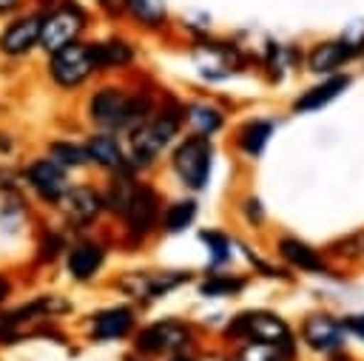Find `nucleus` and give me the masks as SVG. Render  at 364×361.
I'll list each match as a JSON object with an SVG mask.
<instances>
[{"mask_svg": "<svg viewBox=\"0 0 364 361\" xmlns=\"http://www.w3.org/2000/svg\"><path fill=\"white\" fill-rule=\"evenodd\" d=\"M94 71H97V63L91 54V43L77 40V43H68L60 51L48 54V74L63 88H74V85L85 82Z\"/></svg>", "mask_w": 364, "mask_h": 361, "instance_id": "obj_4", "label": "nucleus"}, {"mask_svg": "<svg viewBox=\"0 0 364 361\" xmlns=\"http://www.w3.org/2000/svg\"><path fill=\"white\" fill-rule=\"evenodd\" d=\"M173 361H188V358H173Z\"/></svg>", "mask_w": 364, "mask_h": 361, "instance_id": "obj_34", "label": "nucleus"}, {"mask_svg": "<svg viewBox=\"0 0 364 361\" xmlns=\"http://www.w3.org/2000/svg\"><path fill=\"white\" fill-rule=\"evenodd\" d=\"M188 119H191V125L196 128L199 136H208V134H213V131L222 125L219 111L210 108V105H193V108L188 111Z\"/></svg>", "mask_w": 364, "mask_h": 361, "instance_id": "obj_24", "label": "nucleus"}, {"mask_svg": "<svg viewBox=\"0 0 364 361\" xmlns=\"http://www.w3.org/2000/svg\"><path fill=\"white\" fill-rule=\"evenodd\" d=\"M60 202H63V213L74 225H88L102 210V196L91 188H71L60 196Z\"/></svg>", "mask_w": 364, "mask_h": 361, "instance_id": "obj_11", "label": "nucleus"}, {"mask_svg": "<svg viewBox=\"0 0 364 361\" xmlns=\"http://www.w3.org/2000/svg\"><path fill=\"white\" fill-rule=\"evenodd\" d=\"M51 159H54L57 165H71V168H77V165H82V162L88 159V153H85L82 148L71 145V142H54V145H51Z\"/></svg>", "mask_w": 364, "mask_h": 361, "instance_id": "obj_26", "label": "nucleus"}, {"mask_svg": "<svg viewBox=\"0 0 364 361\" xmlns=\"http://www.w3.org/2000/svg\"><path fill=\"white\" fill-rule=\"evenodd\" d=\"M23 3H26V0H0V17L17 14V11L23 9Z\"/></svg>", "mask_w": 364, "mask_h": 361, "instance_id": "obj_31", "label": "nucleus"}, {"mask_svg": "<svg viewBox=\"0 0 364 361\" xmlns=\"http://www.w3.org/2000/svg\"><path fill=\"white\" fill-rule=\"evenodd\" d=\"M28 185L48 202H60V196L68 190L63 165H57L54 159H37L28 168Z\"/></svg>", "mask_w": 364, "mask_h": 361, "instance_id": "obj_10", "label": "nucleus"}, {"mask_svg": "<svg viewBox=\"0 0 364 361\" xmlns=\"http://www.w3.org/2000/svg\"><path fill=\"white\" fill-rule=\"evenodd\" d=\"M6 293H9V281H6V279H0V298H3Z\"/></svg>", "mask_w": 364, "mask_h": 361, "instance_id": "obj_33", "label": "nucleus"}, {"mask_svg": "<svg viewBox=\"0 0 364 361\" xmlns=\"http://www.w3.org/2000/svg\"><path fill=\"white\" fill-rule=\"evenodd\" d=\"M193 57H196V63H199V68H202L205 77H228L236 68V63H239L236 51L230 45H219V43H202V45H196Z\"/></svg>", "mask_w": 364, "mask_h": 361, "instance_id": "obj_12", "label": "nucleus"}, {"mask_svg": "<svg viewBox=\"0 0 364 361\" xmlns=\"http://www.w3.org/2000/svg\"><path fill=\"white\" fill-rule=\"evenodd\" d=\"M279 250H282V256L290 264H296L301 270H321L324 267V262L318 259V253L313 247H307L304 242H299V239H282L279 242Z\"/></svg>", "mask_w": 364, "mask_h": 361, "instance_id": "obj_22", "label": "nucleus"}, {"mask_svg": "<svg viewBox=\"0 0 364 361\" xmlns=\"http://www.w3.org/2000/svg\"><path fill=\"white\" fill-rule=\"evenodd\" d=\"M173 168L179 179L191 188H202L210 173V145L205 136H191L185 139L176 153H173Z\"/></svg>", "mask_w": 364, "mask_h": 361, "instance_id": "obj_6", "label": "nucleus"}, {"mask_svg": "<svg viewBox=\"0 0 364 361\" xmlns=\"http://www.w3.org/2000/svg\"><path fill=\"white\" fill-rule=\"evenodd\" d=\"M236 361H284V358H282V350H276L270 344H250L239 352Z\"/></svg>", "mask_w": 364, "mask_h": 361, "instance_id": "obj_28", "label": "nucleus"}, {"mask_svg": "<svg viewBox=\"0 0 364 361\" xmlns=\"http://www.w3.org/2000/svg\"><path fill=\"white\" fill-rule=\"evenodd\" d=\"M188 344V327L179 321H159L139 333L136 347L142 352H171Z\"/></svg>", "mask_w": 364, "mask_h": 361, "instance_id": "obj_8", "label": "nucleus"}, {"mask_svg": "<svg viewBox=\"0 0 364 361\" xmlns=\"http://www.w3.org/2000/svg\"><path fill=\"white\" fill-rule=\"evenodd\" d=\"M176 134V117L171 114H162L145 125H139L134 131V139H131V148H134V159L136 162H151L168 142L171 136Z\"/></svg>", "mask_w": 364, "mask_h": 361, "instance_id": "obj_7", "label": "nucleus"}, {"mask_svg": "<svg viewBox=\"0 0 364 361\" xmlns=\"http://www.w3.org/2000/svg\"><path fill=\"white\" fill-rule=\"evenodd\" d=\"M88 26V14L80 3L57 0L46 11H40V48L46 54L60 51L68 43H77Z\"/></svg>", "mask_w": 364, "mask_h": 361, "instance_id": "obj_1", "label": "nucleus"}, {"mask_svg": "<svg viewBox=\"0 0 364 361\" xmlns=\"http://www.w3.org/2000/svg\"><path fill=\"white\" fill-rule=\"evenodd\" d=\"M358 45H350V43H321V45H316L313 51H310V68L313 71H333V68H338L353 51H355Z\"/></svg>", "mask_w": 364, "mask_h": 361, "instance_id": "obj_18", "label": "nucleus"}, {"mask_svg": "<svg viewBox=\"0 0 364 361\" xmlns=\"http://www.w3.org/2000/svg\"><path fill=\"white\" fill-rule=\"evenodd\" d=\"M131 310L125 307H111V310H102L100 316H94L91 321V333L94 338H119L131 330Z\"/></svg>", "mask_w": 364, "mask_h": 361, "instance_id": "obj_15", "label": "nucleus"}, {"mask_svg": "<svg viewBox=\"0 0 364 361\" xmlns=\"http://www.w3.org/2000/svg\"><path fill=\"white\" fill-rule=\"evenodd\" d=\"M134 188H136V185H131L128 176L114 179V182H111V193H108V205H111L114 210L125 213V208H128V202H131V196H134Z\"/></svg>", "mask_w": 364, "mask_h": 361, "instance_id": "obj_27", "label": "nucleus"}, {"mask_svg": "<svg viewBox=\"0 0 364 361\" xmlns=\"http://www.w3.org/2000/svg\"><path fill=\"white\" fill-rule=\"evenodd\" d=\"M270 131H273L270 122H259V119H256V122H247V125L242 128L239 142H242V148H245L247 153H262V148H264Z\"/></svg>", "mask_w": 364, "mask_h": 361, "instance_id": "obj_23", "label": "nucleus"}, {"mask_svg": "<svg viewBox=\"0 0 364 361\" xmlns=\"http://www.w3.org/2000/svg\"><path fill=\"white\" fill-rule=\"evenodd\" d=\"M202 242H208L210 244V250H213V262H225L230 253V244H228V239L225 236H219V233H202Z\"/></svg>", "mask_w": 364, "mask_h": 361, "instance_id": "obj_29", "label": "nucleus"}, {"mask_svg": "<svg viewBox=\"0 0 364 361\" xmlns=\"http://www.w3.org/2000/svg\"><path fill=\"white\" fill-rule=\"evenodd\" d=\"M100 264H102V250L97 244H91V242H82L68 253V273L74 279H80V281L91 279L100 270Z\"/></svg>", "mask_w": 364, "mask_h": 361, "instance_id": "obj_17", "label": "nucleus"}, {"mask_svg": "<svg viewBox=\"0 0 364 361\" xmlns=\"http://www.w3.org/2000/svg\"><path fill=\"white\" fill-rule=\"evenodd\" d=\"M242 287V281H230V279H210V281H205L202 284V293L205 296H222V293H233V290H239Z\"/></svg>", "mask_w": 364, "mask_h": 361, "instance_id": "obj_30", "label": "nucleus"}, {"mask_svg": "<svg viewBox=\"0 0 364 361\" xmlns=\"http://www.w3.org/2000/svg\"><path fill=\"white\" fill-rule=\"evenodd\" d=\"M91 54H94V63H97V71L100 68H119V65H128L134 60V51L125 40H102V43H91Z\"/></svg>", "mask_w": 364, "mask_h": 361, "instance_id": "obj_16", "label": "nucleus"}, {"mask_svg": "<svg viewBox=\"0 0 364 361\" xmlns=\"http://www.w3.org/2000/svg\"><path fill=\"white\" fill-rule=\"evenodd\" d=\"M125 219H128L134 233H145L154 225V219H156V196H154L151 188H142V185L134 188V196H131V202L125 208Z\"/></svg>", "mask_w": 364, "mask_h": 361, "instance_id": "obj_14", "label": "nucleus"}, {"mask_svg": "<svg viewBox=\"0 0 364 361\" xmlns=\"http://www.w3.org/2000/svg\"><path fill=\"white\" fill-rule=\"evenodd\" d=\"M91 119L105 128H128L148 111L145 97H128L122 88H100L88 102Z\"/></svg>", "mask_w": 364, "mask_h": 361, "instance_id": "obj_2", "label": "nucleus"}, {"mask_svg": "<svg viewBox=\"0 0 364 361\" xmlns=\"http://www.w3.org/2000/svg\"><path fill=\"white\" fill-rule=\"evenodd\" d=\"M344 327H347L350 333H355L358 338H364V316H350V318L344 321Z\"/></svg>", "mask_w": 364, "mask_h": 361, "instance_id": "obj_32", "label": "nucleus"}, {"mask_svg": "<svg viewBox=\"0 0 364 361\" xmlns=\"http://www.w3.org/2000/svg\"><path fill=\"white\" fill-rule=\"evenodd\" d=\"M301 335L313 350H321V352L341 347V324L333 321L330 316H310L301 324Z\"/></svg>", "mask_w": 364, "mask_h": 361, "instance_id": "obj_13", "label": "nucleus"}, {"mask_svg": "<svg viewBox=\"0 0 364 361\" xmlns=\"http://www.w3.org/2000/svg\"><path fill=\"white\" fill-rule=\"evenodd\" d=\"M347 85H350V77H333V80L310 88L301 99H296V111H316V108L327 105L330 99H336Z\"/></svg>", "mask_w": 364, "mask_h": 361, "instance_id": "obj_20", "label": "nucleus"}, {"mask_svg": "<svg viewBox=\"0 0 364 361\" xmlns=\"http://www.w3.org/2000/svg\"><path fill=\"white\" fill-rule=\"evenodd\" d=\"M193 216H196V205L193 202H176L165 213V227L171 233H179V230H185L193 222Z\"/></svg>", "mask_w": 364, "mask_h": 361, "instance_id": "obj_25", "label": "nucleus"}, {"mask_svg": "<svg viewBox=\"0 0 364 361\" xmlns=\"http://www.w3.org/2000/svg\"><path fill=\"white\" fill-rule=\"evenodd\" d=\"M230 335H242L247 341H256V344H270L276 350H282L284 355L293 350V338H290V330L287 324L273 316V313H264V310H256V313H242L230 327H228Z\"/></svg>", "mask_w": 364, "mask_h": 361, "instance_id": "obj_3", "label": "nucleus"}, {"mask_svg": "<svg viewBox=\"0 0 364 361\" xmlns=\"http://www.w3.org/2000/svg\"><path fill=\"white\" fill-rule=\"evenodd\" d=\"M122 9L136 23H142L145 28H156V26H162L168 20L165 0H122Z\"/></svg>", "mask_w": 364, "mask_h": 361, "instance_id": "obj_21", "label": "nucleus"}, {"mask_svg": "<svg viewBox=\"0 0 364 361\" xmlns=\"http://www.w3.org/2000/svg\"><path fill=\"white\" fill-rule=\"evenodd\" d=\"M85 153H88V159L100 162L102 168H117V171L125 168L122 148H119V142H117L114 136H108V134H97V136H91Z\"/></svg>", "mask_w": 364, "mask_h": 361, "instance_id": "obj_19", "label": "nucleus"}, {"mask_svg": "<svg viewBox=\"0 0 364 361\" xmlns=\"http://www.w3.org/2000/svg\"><path fill=\"white\" fill-rule=\"evenodd\" d=\"M40 48V11H17L0 28V54L26 57Z\"/></svg>", "mask_w": 364, "mask_h": 361, "instance_id": "obj_5", "label": "nucleus"}, {"mask_svg": "<svg viewBox=\"0 0 364 361\" xmlns=\"http://www.w3.org/2000/svg\"><path fill=\"white\" fill-rule=\"evenodd\" d=\"M188 279V273H128L119 287L128 296L136 298H151V296H162L168 290H173L176 284H182Z\"/></svg>", "mask_w": 364, "mask_h": 361, "instance_id": "obj_9", "label": "nucleus"}]
</instances>
